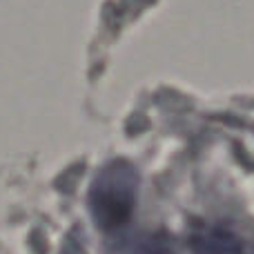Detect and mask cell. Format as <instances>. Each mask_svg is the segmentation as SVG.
Returning a JSON list of instances; mask_svg holds the SVG:
<instances>
[{"label":"cell","instance_id":"obj_1","mask_svg":"<svg viewBox=\"0 0 254 254\" xmlns=\"http://www.w3.org/2000/svg\"><path fill=\"white\" fill-rule=\"evenodd\" d=\"M140 174L134 163L114 158L105 163L89 185V214L103 232H116L131 221L138 203Z\"/></svg>","mask_w":254,"mask_h":254},{"label":"cell","instance_id":"obj_2","mask_svg":"<svg viewBox=\"0 0 254 254\" xmlns=\"http://www.w3.org/2000/svg\"><path fill=\"white\" fill-rule=\"evenodd\" d=\"M194 254H246L241 239L228 228H205L190 239Z\"/></svg>","mask_w":254,"mask_h":254}]
</instances>
